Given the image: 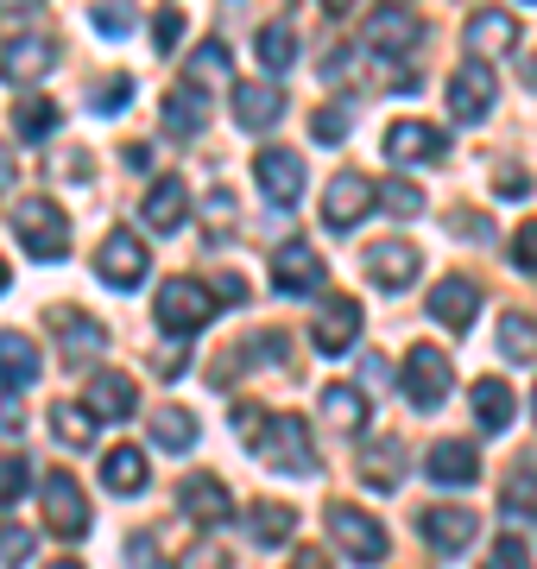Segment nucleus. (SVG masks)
I'll list each match as a JSON object with an SVG mask.
<instances>
[{
	"mask_svg": "<svg viewBox=\"0 0 537 569\" xmlns=\"http://www.w3.org/2000/svg\"><path fill=\"white\" fill-rule=\"evenodd\" d=\"M13 234H20V247L44 266H58L63 253H70V216H63L51 197H20V203H13Z\"/></svg>",
	"mask_w": 537,
	"mask_h": 569,
	"instance_id": "nucleus-2",
	"label": "nucleus"
},
{
	"mask_svg": "<svg viewBox=\"0 0 537 569\" xmlns=\"http://www.w3.org/2000/svg\"><path fill=\"white\" fill-rule=\"evenodd\" d=\"M260 425H266V411H260V406H234V430H241V443H247Z\"/></svg>",
	"mask_w": 537,
	"mask_h": 569,
	"instance_id": "nucleus-51",
	"label": "nucleus"
},
{
	"mask_svg": "<svg viewBox=\"0 0 537 569\" xmlns=\"http://www.w3.org/2000/svg\"><path fill=\"white\" fill-rule=\"evenodd\" d=\"M311 133H316V140H323V146H342V140H348V108H342V102H330V108H316V121H311Z\"/></svg>",
	"mask_w": 537,
	"mask_h": 569,
	"instance_id": "nucleus-43",
	"label": "nucleus"
},
{
	"mask_svg": "<svg viewBox=\"0 0 537 569\" xmlns=\"http://www.w3.org/2000/svg\"><path fill=\"white\" fill-rule=\"evenodd\" d=\"M26 557H32V531H20V526H0V569H20Z\"/></svg>",
	"mask_w": 537,
	"mask_h": 569,
	"instance_id": "nucleus-45",
	"label": "nucleus"
},
{
	"mask_svg": "<svg viewBox=\"0 0 537 569\" xmlns=\"http://www.w3.org/2000/svg\"><path fill=\"white\" fill-rule=\"evenodd\" d=\"M51 569H83V563H70V557H63V563H51Z\"/></svg>",
	"mask_w": 537,
	"mask_h": 569,
	"instance_id": "nucleus-60",
	"label": "nucleus"
},
{
	"mask_svg": "<svg viewBox=\"0 0 537 569\" xmlns=\"http://www.w3.org/2000/svg\"><path fill=\"white\" fill-rule=\"evenodd\" d=\"M494 102H499V77H494L480 58H468V63L449 77V121L468 127V121H480Z\"/></svg>",
	"mask_w": 537,
	"mask_h": 569,
	"instance_id": "nucleus-10",
	"label": "nucleus"
},
{
	"mask_svg": "<svg viewBox=\"0 0 537 569\" xmlns=\"http://www.w3.org/2000/svg\"><path fill=\"white\" fill-rule=\"evenodd\" d=\"M184 569H222V550H215V545L190 550V557H184Z\"/></svg>",
	"mask_w": 537,
	"mask_h": 569,
	"instance_id": "nucleus-53",
	"label": "nucleus"
},
{
	"mask_svg": "<svg viewBox=\"0 0 537 569\" xmlns=\"http://www.w3.org/2000/svg\"><path fill=\"white\" fill-rule=\"evenodd\" d=\"M39 367H44V355H39V342H32V336H20V329H0V387H7V392L32 387V380H39Z\"/></svg>",
	"mask_w": 537,
	"mask_h": 569,
	"instance_id": "nucleus-24",
	"label": "nucleus"
},
{
	"mask_svg": "<svg viewBox=\"0 0 537 569\" xmlns=\"http://www.w3.org/2000/svg\"><path fill=\"white\" fill-rule=\"evenodd\" d=\"M83 411L95 418V425H121V418L140 411V387H133L126 373H95L89 392H83Z\"/></svg>",
	"mask_w": 537,
	"mask_h": 569,
	"instance_id": "nucleus-16",
	"label": "nucleus"
},
{
	"mask_svg": "<svg viewBox=\"0 0 537 569\" xmlns=\"http://www.w3.org/2000/svg\"><path fill=\"white\" fill-rule=\"evenodd\" d=\"M152 317H159V329H165L171 342H190L215 317V291L203 279H165L159 298H152Z\"/></svg>",
	"mask_w": 537,
	"mask_h": 569,
	"instance_id": "nucleus-3",
	"label": "nucleus"
},
{
	"mask_svg": "<svg viewBox=\"0 0 537 569\" xmlns=\"http://www.w3.org/2000/svg\"><path fill=\"white\" fill-rule=\"evenodd\" d=\"M480 519L468 507H430L424 512V538H430V550H443V557H462V550L475 545Z\"/></svg>",
	"mask_w": 537,
	"mask_h": 569,
	"instance_id": "nucleus-22",
	"label": "nucleus"
},
{
	"mask_svg": "<svg viewBox=\"0 0 537 569\" xmlns=\"http://www.w3.org/2000/svg\"><path fill=\"white\" fill-rule=\"evenodd\" d=\"M449 387H455L449 355L430 348V342H417L412 355H405V399H412L417 411H436L443 399H449Z\"/></svg>",
	"mask_w": 537,
	"mask_h": 569,
	"instance_id": "nucleus-6",
	"label": "nucleus"
},
{
	"mask_svg": "<svg viewBox=\"0 0 537 569\" xmlns=\"http://www.w3.org/2000/svg\"><path fill=\"white\" fill-rule=\"evenodd\" d=\"M323 418H330L342 437H361L367 430V392L348 387V380H335V387H323Z\"/></svg>",
	"mask_w": 537,
	"mask_h": 569,
	"instance_id": "nucleus-30",
	"label": "nucleus"
},
{
	"mask_svg": "<svg viewBox=\"0 0 537 569\" xmlns=\"http://www.w3.org/2000/svg\"><path fill=\"white\" fill-rule=\"evenodd\" d=\"M285 569H330V557H323V550H297Z\"/></svg>",
	"mask_w": 537,
	"mask_h": 569,
	"instance_id": "nucleus-55",
	"label": "nucleus"
},
{
	"mask_svg": "<svg viewBox=\"0 0 537 569\" xmlns=\"http://www.w3.org/2000/svg\"><path fill=\"white\" fill-rule=\"evenodd\" d=\"M354 0H323V13H335V20H342V13H348Z\"/></svg>",
	"mask_w": 537,
	"mask_h": 569,
	"instance_id": "nucleus-57",
	"label": "nucleus"
},
{
	"mask_svg": "<svg viewBox=\"0 0 537 569\" xmlns=\"http://www.w3.org/2000/svg\"><path fill=\"white\" fill-rule=\"evenodd\" d=\"M184 82L190 89H222V82H234V58H227V44L222 39H209V44H196V58H190V70H184Z\"/></svg>",
	"mask_w": 537,
	"mask_h": 569,
	"instance_id": "nucleus-33",
	"label": "nucleus"
},
{
	"mask_svg": "<svg viewBox=\"0 0 537 569\" xmlns=\"http://www.w3.org/2000/svg\"><path fill=\"white\" fill-rule=\"evenodd\" d=\"M494 190L506 197V203H518V197H531V178H525V164H499V171H494Z\"/></svg>",
	"mask_w": 537,
	"mask_h": 569,
	"instance_id": "nucleus-47",
	"label": "nucleus"
},
{
	"mask_svg": "<svg viewBox=\"0 0 537 569\" xmlns=\"http://www.w3.org/2000/svg\"><path fill=\"white\" fill-rule=\"evenodd\" d=\"M51 430H58L70 449H89V443H95V418H89L83 406H58V411H51Z\"/></svg>",
	"mask_w": 537,
	"mask_h": 569,
	"instance_id": "nucleus-38",
	"label": "nucleus"
},
{
	"mask_svg": "<svg viewBox=\"0 0 537 569\" xmlns=\"http://www.w3.org/2000/svg\"><path fill=\"white\" fill-rule=\"evenodd\" d=\"M323 253H316L311 241H285L278 253H272V284L285 291V298H316L323 291Z\"/></svg>",
	"mask_w": 537,
	"mask_h": 569,
	"instance_id": "nucleus-8",
	"label": "nucleus"
},
{
	"mask_svg": "<svg viewBox=\"0 0 537 569\" xmlns=\"http://www.w3.org/2000/svg\"><path fill=\"white\" fill-rule=\"evenodd\" d=\"M32 7H44V0H0V20H20V13H32Z\"/></svg>",
	"mask_w": 537,
	"mask_h": 569,
	"instance_id": "nucleus-56",
	"label": "nucleus"
},
{
	"mask_svg": "<svg viewBox=\"0 0 537 569\" xmlns=\"http://www.w3.org/2000/svg\"><path fill=\"white\" fill-rule=\"evenodd\" d=\"M26 488H32V462H26V456H0V512L20 507Z\"/></svg>",
	"mask_w": 537,
	"mask_h": 569,
	"instance_id": "nucleus-39",
	"label": "nucleus"
},
{
	"mask_svg": "<svg viewBox=\"0 0 537 569\" xmlns=\"http://www.w3.org/2000/svg\"><path fill=\"white\" fill-rule=\"evenodd\" d=\"M417 272H424V253H417L412 241H379V247H367V279L379 284V291H405Z\"/></svg>",
	"mask_w": 537,
	"mask_h": 569,
	"instance_id": "nucleus-17",
	"label": "nucleus"
},
{
	"mask_svg": "<svg viewBox=\"0 0 537 569\" xmlns=\"http://www.w3.org/2000/svg\"><path fill=\"white\" fill-rule=\"evenodd\" d=\"M361 305L354 298H323V310H316V323H311V342L316 355H348L354 342H361Z\"/></svg>",
	"mask_w": 537,
	"mask_h": 569,
	"instance_id": "nucleus-13",
	"label": "nucleus"
},
{
	"mask_svg": "<svg viewBox=\"0 0 537 569\" xmlns=\"http://www.w3.org/2000/svg\"><path fill=\"white\" fill-rule=\"evenodd\" d=\"M480 569H531V550H525V538H499Z\"/></svg>",
	"mask_w": 537,
	"mask_h": 569,
	"instance_id": "nucleus-44",
	"label": "nucleus"
},
{
	"mask_svg": "<svg viewBox=\"0 0 537 569\" xmlns=\"http://www.w3.org/2000/svg\"><path fill=\"white\" fill-rule=\"evenodd\" d=\"M184 216H190V183L184 178H159L152 197H145V228H152V234H178Z\"/></svg>",
	"mask_w": 537,
	"mask_h": 569,
	"instance_id": "nucleus-26",
	"label": "nucleus"
},
{
	"mask_svg": "<svg viewBox=\"0 0 537 569\" xmlns=\"http://www.w3.org/2000/svg\"><path fill=\"white\" fill-rule=\"evenodd\" d=\"M278 114H285V89L278 82H241L234 89V121L247 127V133H266Z\"/></svg>",
	"mask_w": 537,
	"mask_h": 569,
	"instance_id": "nucleus-25",
	"label": "nucleus"
},
{
	"mask_svg": "<svg viewBox=\"0 0 537 569\" xmlns=\"http://www.w3.org/2000/svg\"><path fill=\"white\" fill-rule=\"evenodd\" d=\"M462 39H468V58H480V63H487V58H506V51L518 44V20H513V13H499V7H480Z\"/></svg>",
	"mask_w": 537,
	"mask_h": 569,
	"instance_id": "nucleus-21",
	"label": "nucleus"
},
{
	"mask_svg": "<svg viewBox=\"0 0 537 569\" xmlns=\"http://www.w3.org/2000/svg\"><path fill=\"white\" fill-rule=\"evenodd\" d=\"M178 507H184V519H196V526H227V519H234V493H227L222 475H184V481H178Z\"/></svg>",
	"mask_w": 537,
	"mask_h": 569,
	"instance_id": "nucleus-12",
	"label": "nucleus"
},
{
	"mask_svg": "<svg viewBox=\"0 0 537 569\" xmlns=\"http://www.w3.org/2000/svg\"><path fill=\"white\" fill-rule=\"evenodd\" d=\"M367 44L379 51V58H398V51H417L424 44V26L412 20V13H379L367 32Z\"/></svg>",
	"mask_w": 537,
	"mask_h": 569,
	"instance_id": "nucleus-32",
	"label": "nucleus"
},
{
	"mask_svg": "<svg viewBox=\"0 0 537 569\" xmlns=\"http://www.w3.org/2000/svg\"><path fill=\"white\" fill-rule=\"evenodd\" d=\"M7 284H13V266L0 260V298H7Z\"/></svg>",
	"mask_w": 537,
	"mask_h": 569,
	"instance_id": "nucleus-58",
	"label": "nucleus"
},
{
	"mask_svg": "<svg viewBox=\"0 0 537 569\" xmlns=\"http://www.w3.org/2000/svg\"><path fill=\"white\" fill-rule=\"evenodd\" d=\"M525 82H531V89H537V51H531V58H525Z\"/></svg>",
	"mask_w": 537,
	"mask_h": 569,
	"instance_id": "nucleus-59",
	"label": "nucleus"
},
{
	"mask_svg": "<svg viewBox=\"0 0 537 569\" xmlns=\"http://www.w3.org/2000/svg\"><path fill=\"white\" fill-rule=\"evenodd\" d=\"M51 329H63V361L77 367H89L108 348V329L95 317H83V310H51Z\"/></svg>",
	"mask_w": 537,
	"mask_h": 569,
	"instance_id": "nucleus-23",
	"label": "nucleus"
},
{
	"mask_svg": "<svg viewBox=\"0 0 537 569\" xmlns=\"http://www.w3.org/2000/svg\"><path fill=\"white\" fill-rule=\"evenodd\" d=\"M0 430H20V399L0 387Z\"/></svg>",
	"mask_w": 537,
	"mask_h": 569,
	"instance_id": "nucleus-52",
	"label": "nucleus"
},
{
	"mask_svg": "<svg viewBox=\"0 0 537 569\" xmlns=\"http://www.w3.org/2000/svg\"><path fill=\"white\" fill-rule=\"evenodd\" d=\"M51 63H58V39L26 32V39H13L7 51H0V77H7V82H39Z\"/></svg>",
	"mask_w": 537,
	"mask_h": 569,
	"instance_id": "nucleus-20",
	"label": "nucleus"
},
{
	"mask_svg": "<svg viewBox=\"0 0 537 569\" xmlns=\"http://www.w3.org/2000/svg\"><path fill=\"white\" fill-rule=\"evenodd\" d=\"M253 51H260V63H266L272 77H278V70H291V63H297V32H291V26H260V39H253Z\"/></svg>",
	"mask_w": 537,
	"mask_h": 569,
	"instance_id": "nucleus-37",
	"label": "nucleus"
},
{
	"mask_svg": "<svg viewBox=\"0 0 537 569\" xmlns=\"http://www.w3.org/2000/svg\"><path fill=\"white\" fill-rule=\"evenodd\" d=\"M126 563H133V569H165V557H159V545H152L145 531H133V545H126Z\"/></svg>",
	"mask_w": 537,
	"mask_h": 569,
	"instance_id": "nucleus-50",
	"label": "nucleus"
},
{
	"mask_svg": "<svg viewBox=\"0 0 537 569\" xmlns=\"http://www.w3.org/2000/svg\"><path fill=\"white\" fill-rule=\"evenodd\" d=\"M178 39H184V13L165 7V13L152 20V51H178Z\"/></svg>",
	"mask_w": 537,
	"mask_h": 569,
	"instance_id": "nucleus-46",
	"label": "nucleus"
},
{
	"mask_svg": "<svg viewBox=\"0 0 537 569\" xmlns=\"http://www.w3.org/2000/svg\"><path fill=\"white\" fill-rule=\"evenodd\" d=\"M506 512H537V475H531V468L506 488Z\"/></svg>",
	"mask_w": 537,
	"mask_h": 569,
	"instance_id": "nucleus-49",
	"label": "nucleus"
},
{
	"mask_svg": "<svg viewBox=\"0 0 537 569\" xmlns=\"http://www.w3.org/2000/svg\"><path fill=\"white\" fill-rule=\"evenodd\" d=\"M373 203H386L393 216H417L424 209V190L417 183H373Z\"/></svg>",
	"mask_w": 537,
	"mask_h": 569,
	"instance_id": "nucleus-42",
	"label": "nucleus"
},
{
	"mask_svg": "<svg viewBox=\"0 0 537 569\" xmlns=\"http://www.w3.org/2000/svg\"><path fill=\"white\" fill-rule=\"evenodd\" d=\"M89 20H95L102 39H126V32H133V0H95Z\"/></svg>",
	"mask_w": 537,
	"mask_h": 569,
	"instance_id": "nucleus-40",
	"label": "nucleus"
},
{
	"mask_svg": "<svg viewBox=\"0 0 537 569\" xmlns=\"http://www.w3.org/2000/svg\"><path fill=\"white\" fill-rule=\"evenodd\" d=\"M430 317L449 336H462V329H475V317H480V284L475 279H443L430 291Z\"/></svg>",
	"mask_w": 537,
	"mask_h": 569,
	"instance_id": "nucleus-18",
	"label": "nucleus"
},
{
	"mask_svg": "<svg viewBox=\"0 0 537 569\" xmlns=\"http://www.w3.org/2000/svg\"><path fill=\"white\" fill-rule=\"evenodd\" d=\"M58 102H51V96H20V108H13V133H20V140H32V146H44L51 140V133H58Z\"/></svg>",
	"mask_w": 537,
	"mask_h": 569,
	"instance_id": "nucleus-35",
	"label": "nucleus"
},
{
	"mask_svg": "<svg viewBox=\"0 0 537 569\" xmlns=\"http://www.w3.org/2000/svg\"><path fill=\"white\" fill-rule=\"evenodd\" d=\"M203 127H209V96L190 89V82H178V89L165 96V133L171 140H196Z\"/></svg>",
	"mask_w": 537,
	"mask_h": 569,
	"instance_id": "nucleus-27",
	"label": "nucleus"
},
{
	"mask_svg": "<svg viewBox=\"0 0 537 569\" xmlns=\"http://www.w3.org/2000/svg\"><path fill=\"white\" fill-rule=\"evenodd\" d=\"M247 538H253L260 550L291 545V538H297V512L278 507V500H260V507H247Z\"/></svg>",
	"mask_w": 537,
	"mask_h": 569,
	"instance_id": "nucleus-28",
	"label": "nucleus"
},
{
	"mask_svg": "<svg viewBox=\"0 0 537 569\" xmlns=\"http://www.w3.org/2000/svg\"><path fill=\"white\" fill-rule=\"evenodd\" d=\"M13 178H20V164H13V146H0V190H13Z\"/></svg>",
	"mask_w": 537,
	"mask_h": 569,
	"instance_id": "nucleus-54",
	"label": "nucleus"
},
{
	"mask_svg": "<svg viewBox=\"0 0 537 569\" xmlns=\"http://www.w3.org/2000/svg\"><path fill=\"white\" fill-rule=\"evenodd\" d=\"M449 152V133H436L430 121H393L386 127V159L393 164H436Z\"/></svg>",
	"mask_w": 537,
	"mask_h": 569,
	"instance_id": "nucleus-15",
	"label": "nucleus"
},
{
	"mask_svg": "<svg viewBox=\"0 0 537 569\" xmlns=\"http://www.w3.org/2000/svg\"><path fill=\"white\" fill-rule=\"evenodd\" d=\"M513 266L518 272H537V222L513 228Z\"/></svg>",
	"mask_w": 537,
	"mask_h": 569,
	"instance_id": "nucleus-48",
	"label": "nucleus"
},
{
	"mask_svg": "<svg viewBox=\"0 0 537 569\" xmlns=\"http://www.w3.org/2000/svg\"><path fill=\"white\" fill-rule=\"evenodd\" d=\"M145 266H152V253H145L140 234H108V241L95 247V272H102V284H114V291L145 284Z\"/></svg>",
	"mask_w": 537,
	"mask_h": 569,
	"instance_id": "nucleus-11",
	"label": "nucleus"
},
{
	"mask_svg": "<svg viewBox=\"0 0 537 569\" xmlns=\"http://www.w3.org/2000/svg\"><path fill=\"white\" fill-rule=\"evenodd\" d=\"M386 7H405V0H386Z\"/></svg>",
	"mask_w": 537,
	"mask_h": 569,
	"instance_id": "nucleus-61",
	"label": "nucleus"
},
{
	"mask_svg": "<svg viewBox=\"0 0 537 569\" xmlns=\"http://www.w3.org/2000/svg\"><path fill=\"white\" fill-rule=\"evenodd\" d=\"M499 355L518 367H531L537 361V317H525V310H506L499 317Z\"/></svg>",
	"mask_w": 537,
	"mask_h": 569,
	"instance_id": "nucleus-36",
	"label": "nucleus"
},
{
	"mask_svg": "<svg viewBox=\"0 0 537 569\" xmlns=\"http://www.w3.org/2000/svg\"><path fill=\"white\" fill-rule=\"evenodd\" d=\"M145 430H152V443L159 449H171V456H184L196 437H203V425H196V411H184V406H159L152 418H145Z\"/></svg>",
	"mask_w": 537,
	"mask_h": 569,
	"instance_id": "nucleus-29",
	"label": "nucleus"
},
{
	"mask_svg": "<svg viewBox=\"0 0 537 569\" xmlns=\"http://www.w3.org/2000/svg\"><path fill=\"white\" fill-rule=\"evenodd\" d=\"M424 468H430L436 488H468V481L480 475V449L468 443V437H443V443L424 456Z\"/></svg>",
	"mask_w": 537,
	"mask_h": 569,
	"instance_id": "nucleus-19",
	"label": "nucleus"
},
{
	"mask_svg": "<svg viewBox=\"0 0 537 569\" xmlns=\"http://www.w3.org/2000/svg\"><path fill=\"white\" fill-rule=\"evenodd\" d=\"M330 538H335L342 550H348L354 563H386V550H393L386 526H379L373 512L348 507V500H335V507H330Z\"/></svg>",
	"mask_w": 537,
	"mask_h": 569,
	"instance_id": "nucleus-5",
	"label": "nucleus"
},
{
	"mask_svg": "<svg viewBox=\"0 0 537 569\" xmlns=\"http://www.w3.org/2000/svg\"><path fill=\"white\" fill-rule=\"evenodd\" d=\"M405 468H412L405 437H367V443H361V456H354V475H361V488H373V493H398Z\"/></svg>",
	"mask_w": 537,
	"mask_h": 569,
	"instance_id": "nucleus-9",
	"label": "nucleus"
},
{
	"mask_svg": "<svg viewBox=\"0 0 537 569\" xmlns=\"http://www.w3.org/2000/svg\"><path fill=\"white\" fill-rule=\"evenodd\" d=\"M102 488L108 493H121V500H126V493H140L145 488V449H108V456H102Z\"/></svg>",
	"mask_w": 537,
	"mask_h": 569,
	"instance_id": "nucleus-34",
	"label": "nucleus"
},
{
	"mask_svg": "<svg viewBox=\"0 0 537 569\" xmlns=\"http://www.w3.org/2000/svg\"><path fill=\"white\" fill-rule=\"evenodd\" d=\"M253 183L266 190V203H297L304 197V159L297 152H285V146H266L260 159H253Z\"/></svg>",
	"mask_w": 537,
	"mask_h": 569,
	"instance_id": "nucleus-14",
	"label": "nucleus"
},
{
	"mask_svg": "<svg viewBox=\"0 0 537 569\" xmlns=\"http://www.w3.org/2000/svg\"><path fill=\"white\" fill-rule=\"evenodd\" d=\"M247 443L272 475H316V468H323V456H316V443H311V425H304L297 411H266V425L253 430Z\"/></svg>",
	"mask_w": 537,
	"mask_h": 569,
	"instance_id": "nucleus-1",
	"label": "nucleus"
},
{
	"mask_svg": "<svg viewBox=\"0 0 537 569\" xmlns=\"http://www.w3.org/2000/svg\"><path fill=\"white\" fill-rule=\"evenodd\" d=\"M39 507H44V531L63 538V545H77L89 531V500H83V488H77V475H44Z\"/></svg>",
	"mask_w": 537,
	"mask_h": 569,
	"instance_id": "nucleus-4",
	"label": "nucleus"
},
{
	"mask_svg": "<svg viewBox=\"0 0 537 569\" xmlns=\"http://www.w3.org/2000/svg\"><path fill=\"white\" fill-rule=\"evenodd\" d=\"M373 178H361V171H335L330 190H323V222L335 228V234H348V228H361L373 216Z\"/></svg>",
	"mask_w": 537,
	"mask_h": 569,
	"instance_id": "nucleus-7",
	"label": "nucleus"
},
{
	"mask_svg": "<svg viewBox=\"0 0 537 569\" xmlns=\"http://www.w3.org/2000/svg\"><path fill=\"white\" fill-rule=\"evenodd\" d=\"M126 102H133V77H121V70L102 77V89H89V108H95V114H121Z\"/></svg>",
	"mask_w": 537,
	"mask_h": 569,
	"instance_id": "nucleus-41",
	"label": "nucleus"
},
{
	"mask_svg": "<svg viewBox=\"0 0 537 569\" xmlns=\"http://www.w3.org/2000/svg\"><path fill=\"white\" fill-rule=\"evenodd\" d=\"M531 418H537V399H531Z\"/></svg>",
	"mask_w": 537,
	"mask_h": 569,
	"instance_id": "nucleus-62",
	"label": "nucleus"
},
{
	"mask_svg": "<svg viewBox=\"0 0 537 569\" xmlns=\"http://www.w3.org/2000/svg\"><path fill=\"white\" fill-rule=\"evenodd\" d=\"M475 418H480V430H513V418H518V399H513V387L506 380H475Z\"/></svg>",
	"mask_w": 537,
	"mask_h": 569,
	"instance_id": "nucleus-31",
	"label": "nucleus"
}]
</instances>
